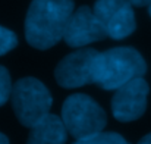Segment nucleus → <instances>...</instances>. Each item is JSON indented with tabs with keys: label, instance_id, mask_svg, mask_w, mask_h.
Instances as JSON below:
<instances>
[{
	"label": "nucleus",
	"instance_id": "7",
	"mask_svg": "<svg viewBox=\"0 0 151 144\" xmlns=\"http://www.w3.org/2000/svg\"><path fill=\"white\" fill-rule=\"evenodd\" d=\"M148 84L144 78H135L116 90L111 98L113 116L120 122H131L141 118L147 107Z\"/></svg>",
	"mask_w": 151,
	"mask_h": 144
},
{
	"label": "nucleus",
	"instance_id": "11",
	"mask_svg": "<svg viewBox=\"0 0 151 144\" xmlns=\"http://www.w3.org/2000/svg\"><path fill=\"white\" fill-rule=\"evenodd\" d=\"M16 44H18V38L15 33L0 25V56L9 53L12 48L16 47Z\"/></svg>",
	"mask_w": 151,
	"mask_h": 144
},
{
	"label": "nucleus",
	"instance_id": "12",
	"mask_svg": "<svg viewBox=\"0 0 151 144\" xmlns=\"http://www.w3.org/2000/svg\"><path fill=\"white\" fill-rule=\"evenodd\" d=\"M12 96V81L6 68L0 66V106H3Z\"/></svg>",
	"mask_w": 151,
	"mask_h": 144
},
{
	"label": "nucleus",
	"instance_id": "5",
	"mask_svg": "<svg viewBox=\"0 0 151 144\" xmlns=\"http://www.w3.org/2000/svg\"><path fill=\"white\" fill-rule=\"evenodd\" d=\"M97 54L99 51L94 48H81L63 57L54 71L59 85L65 88H78L94 82Z\"/></svg>",
	"mask_w": 151,
	"mask_h": 144
},
{
	"label": "nucleus",
	"instance_id": "13",
	"mask_svg": "<svg viewBox=\"0 0 151 144\" xmlns=\"http://www.w3.org/2000/svg\"><path fill=\"white\" fill-rule=\"evenodd\" d=\"M129 3L131 4H134V6H150L151 4V0H129Z\"/></svg>",
	"mask_w": 151,
	"mask_h": 144
},
{
	"label": "nucleus",
	"instance_id": "6",
	"mask_svg": "<svg viewBox=\"0 0 151 144\" xmlns=\"http://www.w3.org/2000/svg\"><path fill=\"white\" fill-rule=\"evenodd\" d=\"M94 13L107 37L122 40L135 31L137 22L129 0H97Z\"/></svg>",
	"mask_w": 151,
	"mask_h": 144
},
{
	"label": "nucleus",
	"instance_id": "4",
	"mask_svg": "<svg viewBox=\"0 0 151 144\" xmlns=\"http://www.w3.org/2000/svg\"><path fill=\"white\" fill-rule=\"evenodd\" d=\"M12 107L18 121L32 128L50 113L53 103L47 87L35 78H22L12 87Z\"/></svg>",
	"mask_w": 151,
	"mask_h": 144
},
{
	"label": "nucleus",
	"instance_id": "1",
	"mask_svg": "<svg viewBox=\"0 0 151 144\" xmlns=\"http://www.w3.org/2000/svg\"><path fill=\"white\" fill-rule=\"evenodd\" d=\"M73 13V0H32L25 18V37L40 50L53 47Z\"/></svg>",
	"mask_w": 151,
	"mask_h": 144
},
{
	"label": "nucleus",
	"instance_id": "3",
	"mask_svg": "<svg viewBox=\"0 0 151 144\" xmlns=\"http://www.w3.org/2000/svg\"><path fill=\"white\" fill-rule=\"evenodd\" d=\"M62 121L68 134L81 140L103 132L107 116L104 110L87 94H72L62 107Z\"/></svg>",
	"mask_w": 151,
	"mask_h": 144
},
{
	"label": "nucleus",
	"instance_id": "16",
	"mask_svg": "<svg viewBox=\"0 0 151 144\" xmlns=\"http://www.w3.org/2000/svg\"><path fill=\"white\" fill-rule=\"evenodd\" d=\"M148 12H150V16H151V4H150V7H148Z\"/></svg>",
	"mask_w": 151,
	"mask_h": 144
},
{
	"label": "nucleus",
	"instance_id": "15",
	"mask_svg": "<svg viewBox=\"0 0 151 144\" xmlns=\"http://www.w3.org/2000/svg\"><path fill=\"white\" fill-rule=\"evenodd\" d=\"M0 144H9V140H7V137H6V135H3L1 132H0Z\"/></svg>",
	"mask_w": 151,
	"mask_h": 144
},
{
	"label": "nucleus",
	"instance_id": "2",
	"mask_svg": "<svg viewBox=\"0 0 151 144\" xmlns=\"http://www.w3.org/2000/svg\"><path fill=\"white\" fill-rule=\"evenodd\" d=\"M147 71L142 56L131 47H114L97 54L94 84L103 90H117L126 82L141 78Z\"/></svg>",
	"mask_w": 151,
	"mask_h": 144
},
{
	"label": "nucleus",
	"instance_id": "8",
	"mask_svg": "<svg viewBox=\"0 0 151 144\" xmlns=\"http://www.w3.org/2000/svg\"><path fill=\"white\" fill-rule=\"evenodd\" d=\"M107 34L97 19L94 10H91L88 6H82L78 10H73L72 16L69 18L63 40L70 47H84L94 41H100L106 38Z\"/></svg>",
	"mask_w": 151,
	"mask_h": 144
},
{
	"label": "nucleus",
	"instance_id": "14",
	"mask_svg": "<svg viewBox=\"0 0 151 144\" xmlns=\"http://www.w3.org/2000/svg\"><path fill=\"white\" fill-rule=\"evenodd\" d=\"M138 144H151V132L148 135H145L142 140H139V143Z\"/></svg>",
	"mask_w": 151,
	"mask_h": 144
},
{
	"label": "nucleus",
	"instance_id": "9",
	"mask_svg": "<svg viewBox=\"0 0 151 144\" xmlns=\"http://www.w3.org/2000/svg\"><path fill=\"white\" fill-rule=\"evenodd\" d=\"M68 131L62 118L49 113L31 128L27 144H65Z\"/></svg>",
	"mask_w": 151,
	"mask_h": 144
},
{
	"label": "nucleus",
	"instance_id": "10",
	"mask_svg": "<svg viewBox=\"0 0 151 144\" xmlns=\"http://www.w3.org/2000/svg\"><path fill=\"white\" fill-rule=\"evenodd\" d=\"M73 144H129L122 135L116 132H99L96 135L76 140Z\"/></svg>",
	"mask_w": 151,
	"mask_h": 144
}]
</instances>
